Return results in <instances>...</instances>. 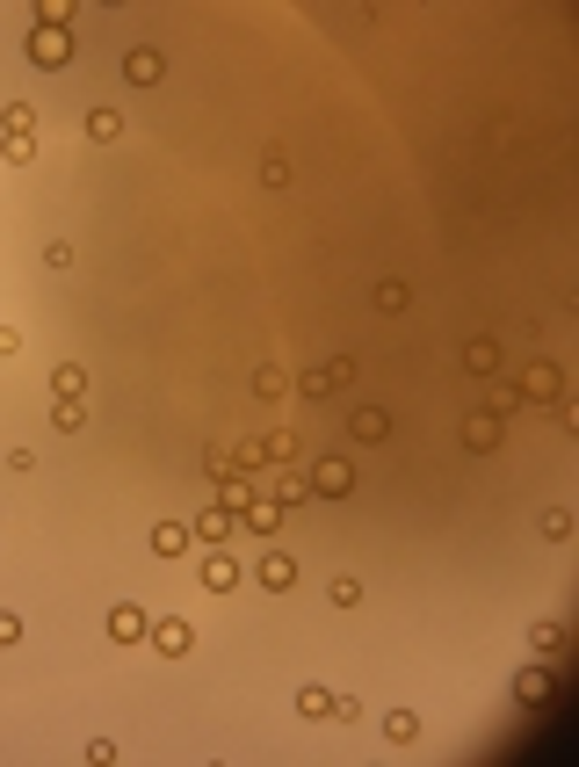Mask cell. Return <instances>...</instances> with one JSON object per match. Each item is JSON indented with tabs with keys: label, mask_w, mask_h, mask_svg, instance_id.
Here are the masks:
<instances>
[{
	"label": "cell",
	"mask_w": 579,
	"mask_h": 767,
	"mask_svg": "<svg viewBox=\"0 0 579 767\" xmlns=\"http://www.w3.org/2000/svg\"><path fill=\"white\" fill-rule=\"evenodd\" d=\"M304 478H312V500H348L355 493V464H348V456H319Z\"/></svg>",
	"instance_id": "cell-1"
},
{
	"label": "cell",
	"mask_w": 579,
	"mask_h": 767,
	"mask_svg": "<svg viewBox=\"0 0 579 767\" xmlns=\"http://www.w3.org/2000/svg\"><path fill=\"white\" fill-rule=\"evenodd\" d=\"M514 391H522V406H558V398H565V370H558V362H529Z\"/></svg>",
	"instance_id": "cell-2"
},
{
	"label": "cell",
	"mask_w": 579,
	"mask_h": 767,
	"mask_svg": "<svg viewBox=\"0 0 579 767\" xmlns=\"http://www.w3.org/2000/svg\"><path fill=\"white\" fill-rule=\"evenodd\" d=\"M145 644H152L160 659H189V652H196V623H181V616H152Z\"/></svg>",
	"instance_id": "cell-3"
},
{
	"label": "cell",
	"mask_w": 579,
	"mask_h": 767,
	"mask_svg": "<svg viewBox=\"0 0 579 767\" xmlns=\"http://www.w3.org/2000/svg\"><path fill=\"white\" fill-rule=\"evenodd\" d=\"M341 384H355V362H348V355H333V362H319L312 377H297V391H304V398H333Z\"/></svg>",
	"instance_id": "cell-4"
},
{
	"label": "cell",
	"mask_w": 579,
	"mask_h": 767,
	"mask_svg": "<svg viewBox=\"0 0 579 767\" xmlns=\"http://www.w3.org/2000/svg\"><path fill=\"white\" fill-rule=\"evenodd\" d=\"M232 521H239V514H232L225 500H210V507H203L196 521H189V536H196V543H210V550H225V536H232Z\"/></svg>",
	"instance_id": "cell-5"
},
{
	"label": "cell",
	"mask_w": 579,
	"mask_h": 767,
	"mask_svg": "<svg viewBox=\"0 0 579 767\" xmlns=\"http://www.w3.org/2000/svg\"><path fill=\"white\" fill-rule=\"evenodd\" d=\"M124 80H131V87H160V80H167V58L152 51V44H131V51H124Z\"/></svg>",
	"instance_id": "cell-6"
},
{
	"label": "cell",
	"mask_w": 579,
	"mask_h": 767,
	"mask_svg": "<svg viewBox=\"0 0 579 767\" xmlns=\"http://www.w3.org/2000/svg\"><path fill=\"white\" fill-rule=\"evenodd\" d=\"M29 58H37V66H73V29H37Z\"/></svg>",
	"instance_id": "cell-7"
},
{
	"label": "cell",
	"mask_w": 579,
	"mask_h": 767,
	"mask_svg": "<svg viewBox=\"0 0 579 767\" xmlns=\"http://www.w3.org/2000/svg\"><path fill=\"white\" fill-rule=\"evenodd\" d=\"M145 630H152V616H145L138 601H116V608H109V637H116V644H145Z\"/></svg>",
	"instance_id": "cell-8"
},
{
	"label": "cell",
	"mask_w": 579,
	"mask_h": 767,
	"mask_svg": "<svg viewBox=\"0 0 579 767\" xmlns=\"http://www.w3.org/2000/svg\"><path fill=\"white\" fill-rule=\"evenodd\" d=\"M261 587L268 594H290L297 587V558H290V550H261Z\"/></svg>",
	"instance_id": "cell-9"
},
{
	"label": "cell",
	"mask_w": 579,
	"mask_h": 767,
	"mask_svg": "<svg viewBox=\"0 0 579 767\" xmlns=\"http://www.w3.org/2000/svg\"><path fill=\"white\" fill-rule=\"evenodd\" d=\"M464 370L471 377H500V341H493V333H471V341H464Z\"/></svg>",
	"instance_id": "cell-10"
},
{
	"label": "cell",
	"mask_w": 579,
	"mask_h": 767,
	"mask_svg": "<svg viewBox=\"0 0 579 767\" xmlns=\"http://www.w3.org/2000/svg\"><path fill=\"white\" fill-rule=\"evenodd\" d=\"M239 587V558H232V550H210V558H203V594H232Z\"/></svg>",
	"instance_id": "cell-11"
},
{
	"label": "cell",
	"mask_w": 579,
	"mask_h": 767,
	"mask_svg": "<svg viewBox=\"0 0 579 767\" xmlns=\"http://www.w3.org/2000/svg\"><path fill=\"white\" fill-rule=\"evenodd\" d=\"M348 435H355V442H391V413H384V406H355V413H348Z\"/></svg>",
	"instance_id": "cell-12"
},
{
	"label": "cell",
	"mask_w": 579,
	"mask_h": 767,
	"mask_svg": "<svg viewBox=\"0 0 579 767\" xmlns=\"http://www.w3.org/2000/svg\"><path fill=\"white\" fill-rule=\"evenodd\" d=\"M464 449H471V456H493V449H500V413H471V420H464Z\"/></svg>",
	"instance_id": "cell-13"
},
{
	"label": "cell",
	"mask_w": 579,
	"mask_h": 767,
	"mask_svg": "<svg viewBox=\"0 0 579 767\" xmlns=\"http://www.w3.org/2000/svg\"><path fill=\"white\" fill-rule=\"evenodd\" d=\"M268 500H276V507L290 514V507H304V500H312V478H304L297 464H283V478H276V493H268Z\"/></svg>",
	"instance_id": "cell-14"
},
{
	"label": "cell",
	"mask_w": 579,
	"mask_h": 767,
	"mask_svg": "<svg viewBox=\"0 0 579 767\" xmlns=\"http://www.w3.org/2000/svg\"><path fill=\"white\" fill-rule=\"evenodd\" d=\"M189 543H196V536H189V521H160V529H152V558H181Z\"/></svg>",
	"instance_id": "cell-15"
},
{
	"label": "cell",
	"mask_w": 579,
	"mask_h": 767,
	"mask_svg": "<svg viewBox=\"0 0 579 767\" xmlns=\"http://www.w3.org/2000/svg\"><path fill=\"white\" fill-rule=\"evenodd\" d=\"M543 695H551V666H529V673H514V702H522V710H536Z\"/></svg>",
	"instance_id": "cell-16"
},
{
	"label": "cell",
	"mask_w": 579,
	"mask_h": 767,
	"mask_svg": "<svg viewBox=\"0 0 579 767\" xmlns=\"http://www.w3.org/2000/svg\"><path fill=\"white\" fill-rule=\"evenodd\" d=\"M87 138H95V145H116V138H124V116H116L109 102H95V109H87Z\"/></svg>",
	"instance_id": "cell-17"
},
{
	"label": "cell",
	"mask_w": 579,
	"mask_h": 767,
	"mask_svg": "<svg viewBox=\"0 0 579 767\" xmlns=\"http://www.w3.org/2000/svg\"><path fill=\"white\" fill-rule=\"evenodd\" d=\"M239 521H247L254 536H276V529H283V507H276V500H247V507H239Z\"/></svg>",
	"instance_id": "cell-18"
},
{
	"label": "cell",
	"mask_w": 579,
	"mask_h": 767,
	"mask_svg": "<svg viewBox=\"0 0 579 767\" xmlns=\"http://www.w3.org/2000/svg\"><path fill=\"white\" fill-rule=\"evenodd\" d=\"M297 717H319V724H333V688L304 681V688H297Z\"/></svg>",
	"instance_id": "cell-19"
},
{
	"label": "cell",
	"mask_w": 579,
	"mask_h": 767,
	"mask_svg": "<svg viewBox=\"0 0 579 767\" xmlns=\"http://www.w3.org/2000/svg\"><path fill=\"white\" fill-rule=\"evenodd\" d=\"M51 398H87V370H80V362H58V370H51Z\"/></svg>",
	"instance_id": "cell-20"
},
{
	"label": "cell",
	"mask_w": 579,
	"mask_h": 767,
	"mask_svg": "<svg viewBox=\"0 0 579 767\" xmlns=\"http://www.w3.org/2000/svg\"><path fill=\"white\" fill-rule=\"evenodd\" d=\"M51 420H58V435H80V427H87V406H80V398H51Z\"/></svg>",
	"instance_id": "cell-21"
},
{
	"label": "cell",
	"mask_w": 579,
	"mask_h": 767,
	"mask_svg": "<svg viewBox=\"0 0 579 767\" xmlns=\"http://www.w3.org/2000/svg\"><path fill=\"white\" fill-rule=\"evenodd\" d=\"M384 739H391V746H413V739H420V717H413V710H391V717H384Z\"/></svg>",
	"instance_id": "cell-22"
},
{
	"label": "cell",
	"mask_w": 579,
	"mask_h": 767,
	"mask_svg": "<svg viewBox=\"0 0 579 767\" xmlns=\"http://www.w3.org/2000/svg\"><path fill=\"white\" fill-rule=\"evenodd\" d=\"M406 304H413V290L399 283V275H384V283H377V312H406Z\"/></svg>",
	"instance_id": "cell-23"
},
{
	"label": "cell",
	"mask_w": 579,
	"mask_h": 767,
	"mask_svg": "<svg viewBox=\"0 0 579 767\" xmlns=\"http://www.w3.org/2000/svg\"><path fill=\"white\" fill-rule=\"evenodd\" d=\"M0 124H8V138H37V109H29V102H8Z\"/></svg>",
	"instance_id": "cell-24"
},
{
	"label": "cell",
	"mask_w": 579,
	"mask_h": 767,
	"mask_svg": "<svg viewBox=\"0 0 579 767\" xmlns=\"http://www.w3.org/2000/svg\"><path fill=\"white\" fill-rule=\"evenodd\" d=\"M218 500H225L232 514H239V507H247V500H254V485H247V471H232V478H218Z\"/></svg>",
	"instance_id": "cell-25"
},
{
	"label": "cell",
	"mask_w": 579,
	"mask_h": 767,
	"mask_svg": "<svg viewBox=\"0 0 579 767\" xmlns=\"http://www.w3.org/2000/svg\"><path fill=\"white\" fill-rule=\"evenodd\" d=\"M290 391V377L276 370V362H261V370H254V398H283Z\"/></svg>",
	"instance_id": "cell-26"
},
{
	"label": "cell",
	"mask_w": 579,
	"mask_h": 767,
	"mask_svg": "<svg viewBox=\"0 0 579 767\" xmlns=\"http://www.w3.org/2000/svg\"><path fill=\"white\" fill-rule=\"evenodd\" d=\"M536 529L551 536V543H565V536H572V507H543V521H536Z\"/></svg>",
	"instance_id": "cell-27"
},
{
	"label": "cell",
	"mask_w": 579,
	"mask_h": 767,
	"mask_svg": "<svg viewBox=\"0 0 579 767\" xmlns=\"http://www.w3.org/2000/svg\"><path fill=\"white\" fill-rule=\"evenodd\" d=\"M37 29H73V8L66 0H37Z\"/></svg>",
	"instance_id": "cell-28"
},
{
	"label": "cell",
	"mask_w": 579,
	"mask_h": 767,
	"mask_svg": "<svg viewBox=\"0 0 579 767\" xmlns=\"http://www.w3.org/2000/svg\"><path fill=\"white\" fill-rule=\"evenodd\" d=\"M326 601H333V608H362V579H348V572H341V579L326 587Z\"/></svg>",
	"instance_id": "cell-29"
},
{
	"label": "cell",
	"mask_w": 579,
	"mask_h": 767,
	"mask_svg": "<svg viewBox=\"0 0 579 767\" xmlns=\"http://www.w3.org/2000/svg\"><path fill=\"white\" fill-rule=\"evenodd\" d=\"M536 652L558 659V652H565V623H536Z\"/></svg>",
	"instance_id": "cell-30"
},
{
	"label": "cell",
	"mask_w": 579,
	"mask_h": 767,
	"mask_svg": "<svg viewBox=\"0 0 579 767\" xmlns=\"http://www.w3.org/2000/svg\"><path fill=\"white\" fill-rule=\"evenodd\" d=\"M261 449H268V464H297V435H261Z\"/></svg>",
	"instance_id": "cell-31"
},
{
	"label": "cell",
	"mask_w": 579,
	"mask_h": 767,
	"mask_svg": "<svg viewBox=\"0 0 579 767\" xmlns=\"http://www.w3.org/2000/svg\"><path fill=\"white\" fill-rule=\"evenodd\" d=\"M0 160H8V167H29V160H37V138H8V145H0Z\"/></svg>",
	"instance_id": "cell-32"
},
{
	"label": "cell",
	"mask_w": 579,
	"mask_h": 767,
	"mask_svg": "<svg viewBox=\"0 0 579 767\" xmlns=\"http://www.w3.org/2000/svg\"><path fill=\"white\" fill-rule=\"evenodd\" d=\"M261 181H268V189H290V160H283V152H268V160H261Z\"/></svg>",
	"instance_id": "cell-33"
},
{
	"label": "cell",
	"mask_w": 579,
	"mask_h": 767,
	"mask_svg": "<svg viewBox=\"0 0 579 767\" xmlns=\"http://www.w3.org/2000/svg\"><path fill=\"white\" fill-rule=\"evenodd\" d=\"M485 413H500V420H507V413H522V391H514V384H500V391H493V406H485Z\"/></svg>",
	"instance_id": "cell-34"
},
{
	"label": "cell",
	"mask_w": 579,
	"mask_h": 767,
	"mask_svg": "<svg viewBox=\"0 0 579 767\" xmlns=\"http://www.w3.org/2000/svg\"><path fill=\"white\" fill-rule=\"evenodd\" d=\"M22 644V616H8V608H0V652H15Z\"/></svg>",
	"instance_id": "cell-35"
},
{
	"label": "cell",
	"mask_w": 579,
	"mask_h": 767,
	"mask_svg": "<svg viewBox=\"0 0 579 767\" xmlns=\"http://www.w3.org/2000/svg\"><path fill=\"white\" fill-rule=\"evenodd\" d=\"M203 471L210 478H232V449H203Z\"/></svg>",
	"instance_id": "cell-36"
},
{
	"label": "cell",
	"mask_w": 579,
	"mask_h": 767,
	"mask_svg": "<svg viewBox=\"0 0 579 767\" xmlns=\"http://www.w3.org/2000/svg\"><path fill=\"white\" fill-rule=\"evenodd\" d=\"M333 724H362V702L355 695H333Z\"/></svg>",
	"instance_id": "cell-37"
},
{
	"label": "cell",
	"mask_w": 579,
	"mask_h": 767,
	"mask_svg": "<svg viewBox=\"0 0 579 767\" xmlns=\"http://www.w3.org/2000/svg\"><path fill=\"white\" fill-rule=\"evenodd\" d=\"M15 355H22V333H15V326H0V362H15Z\"/></svg>",
	"instance_id": "cell-38"
}]
</instances>
